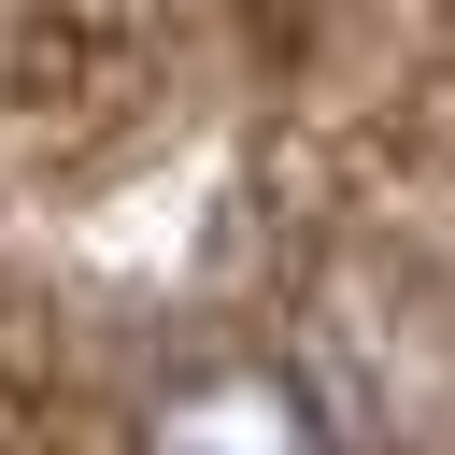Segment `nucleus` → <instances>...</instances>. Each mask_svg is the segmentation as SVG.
<instances>
[{"label":"nucleus","instance_id":"f257e3e1","mask_svg":"<svg viewBox=\"0 0 455 455\" xmlns=\"http://www.w3.org/2000/svg\"><path fill=\"white\" fill-rule=\"evenodd\" d=\"M128 455H327V412H313V384L270 370V355H199V370H171V384L142 398Z\"/></svg>","mask_w":455,"mask_h":455}]
</instances>
